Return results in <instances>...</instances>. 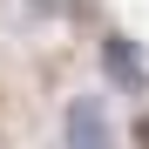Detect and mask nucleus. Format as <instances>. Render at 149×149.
I'll return each mask as SVG.
<instances>
[{"label":"nucleus","instance_id":"nucleus-1","mask_svg":"<svg viewBox=\"0 0 149 149\" xmlns=\"http://www.w3.org/2000/svg\"><path fill=\"white\" fill-rule=\"evenodd\" d=\"M102 74H109L122 95H136V102L149 95V61H142V47H136L129 34H115V27L102 34Z\"/></svg>","mask_w":149,"mask_h":149},{"label":"nucleus","instance_id":"nucleus-2","mask_svg":"<svg viewBox=\"0 0 149 149\" xmlns=\"http://www.w3.org/2000/svg\"><path fill=\"white\" fill-rule=\"evenodd\" d=\"M61 129H68L74 149H109V122H102V109H95V95H74L68 115H61Z\"/></svg>","mask_w":149,"mask_h":149},{"label":"nucleus","instance_id":"nucleus-3","mask_svg":"<svg viewBox=\"0 0 149 149\" xmlns=\"http://www.w3.org/2000/svg\"><path fill=\"white\" fill-rule=\"evenodd\" d=\"M136 142H149V115H136Z\"/></svg>","mask_w":149,"mask_h":149}]
</instances>
